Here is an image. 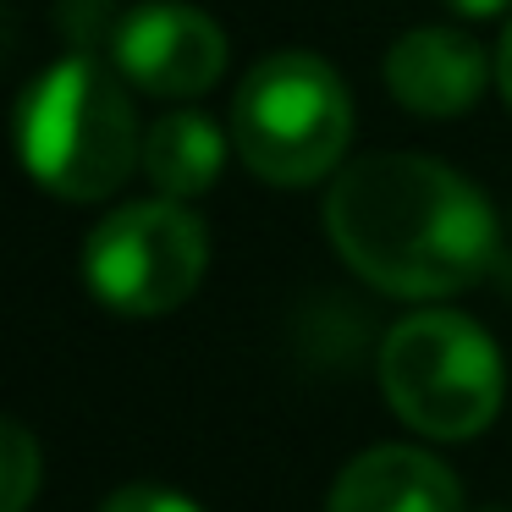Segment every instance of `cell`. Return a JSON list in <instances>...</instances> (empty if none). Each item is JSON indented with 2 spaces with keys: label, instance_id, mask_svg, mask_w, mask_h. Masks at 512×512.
I'll use <instances>...</instances> for the list:
<instances>
[{
  "label": "cell",
  "instance_id": "1",
  "mask_svg": "<svg viewBox=\"0 0 512 512\" xmlns=\"http://www.w3.org/2000/svg\"><path fill=\"white\" fill-rule=\"evenodd\" d=\"M336 254L397 298H452L501 265L485 193L424 155L353 160L325 193Z\"/></svg>",
  "mask_w": 512,
  "mask_h": 512
},
{
  "label": "cell",
  "instance_id": "2",
  "mask_svg": "<svg viewBox=\"0 0 512 512\" xmlns=\"http://www.w3.org/2000/svg\"><path fill=\"white\" fill-rule=\"evenodd\" d=\"M17 155L45 193L94 204L144 160V133L127 89L94 61H56L17 100Z\"/></svg>",
  "mask_w": 512,
  "mask_h": 512
},
{
  "label": "cell",
  "instance_id": "3",
  "mask_svg": "<svg viewBox=\"0 0 512 512\" xmlns=\"http://www.w3.org/2000/svg\"><path fill=\"white\" fill-rule=\"evenodd\" d=\"M353 138V94L309 50L265 56L232 100V144L259 182L309 188L331 177Z\"/></svg>",
  "mask_w": 512,
  "mask_h": 512
},
{
  "label": "cell",
  "instance_id": "4",
  "mask_svg": "<svg viewBox=\"0 0 512 512\" xmlns=\"http://www.w3.org/2000/svg\"><path fill=\"white\" fill-rule=\"evenodd\" d=\"M380 386L408 430L430 441H468L501 408V353L468 314H408L380 347Z\"/></svg>",
  "mask_w": 512,
  "mask_h": 512
},
{
  "label": "cell",
  "instance_id": "5",
  "mask_svg": "<svg viewBox=\"0 0 512 512\" xmlns=\"http://www.w3.org/2000/svg\"><path fill=\"white\" fill-rule=\"evenodd\" d=\"M210 243L204 226L177 199H144L105 215L83 248V276L89 292L116 314L155 320L171 314L199 292Z\"/></svg>",
  "mask_w": 512,
  "mask_h": 512
},
{
  "label": "cell",
  "instance_id": "6",
  "mask_svg": "<svg viewBox=\"0 0 512 512\" xmlns=\"http://www.w3.org/2000/svg\"><path fill=\"white\" fill-rule=\"evenodd\" d=\"M116 67L133 89L160 100H193L226 72V34L215 17L182 0H149L116 28Z\"/></svg>",
  "mask_w": 512,
  "mask_h": 512
},
{
  "label": "cell",
  "instance_id": "7",
  "mask_svg": "<svg viewBox=\"0 0 512 512\" xmlns=\"http://www.w3.org/2000/svg\"><path fill=\"white\" fill-rule=\"evenodd\" d=\"M490 61L452 28H413L386 50V89L419 116H457L485 94Z\"/></svg>",
  "mask_w": 512,
  "mask_h": 512
},
{
  "label": "cell",
  "instance_id": "8",
  "mask_svg": "<svg viewBox=\"0 0 512 512\" xmlns=\"http://www.w3.org/2000/svg\"><path fill=\"white\" fill-rule=\"evenodd\" d=\"M325 512H463L457 479L419 446H375L336 479Z\"/></svg>",
  "mask_w": 512,
  "mask_h": 512
},
{
  "label": "cell",
  "instance_id": "9",
  "mask_svg": "<svg viewBox=\"0 0 512 512\" xmlns=\"http://www.w3.org/2000/svg\"><path fill=\"white\" fill-rule=\"evenodd\" d=\"M138 166L149 171V182H155L166 199H193V193L215 188V177H221L226 138L210 116L171 111L144 133V160H138Z\"/></svg>",
  "mask_w": 512,
  "mask_h": 512
},
{
  "label": "cell",
  "instance_id": "10",
  "mask_svg": "<svg viewBox=\"0 0 512 512\" xmlns=\"http://www.w3.org/2000/svg\"><path fill=\"white\" fill-rule=\"evenodd\" d=\"M39 441L23 424L0 419V512H28V501L39 496Z\"/></svg>",
  "mask_w": 512,
  "mask_h": 512
},
{
  "label": "cell",
  "instance_id": "11",
  "mask_svg": "<svg viewBox=\"0 0 512 512\" xmlns=\"http://www.w3.org/2000/svg\"><path fill=\"white\" fill-rule=\"evenodd\" d=\"M100 512H199V507L166 485H122L116 496H105Z\"/></svg>",
  "mask_w": 512,
  "mask_h": 512
},
{
  "label": "cell",
  "instance_id": "12",
  "mask_svg": "<svg viewBox=\"0 0 512 512\" xmlns=\"http://www.w3.org/2000/svg\"><path fill=\"white\" fill-rule=\"evenodd\" d=\"M452 12H463V17H496V12H507L512 0H446Z\"/></svg>",
  "mask_w": 512,
  "mask_h": 512
},
{
  "label": "cell",
  "instance_id": "13",
  "mask_svg": "<svg viewBox=\"0 0 512 512\" xmlns=\"http://www.w3.org/2000/svg\"><path fill=\"white\" fill-rule=\"evenodd\" d=\"M496 83H501V100L512 105V28H507V39H501V56H496Z\"/></svg>",
  "mask_w": 512,
  "mask_h": 512
}]
</instances>
